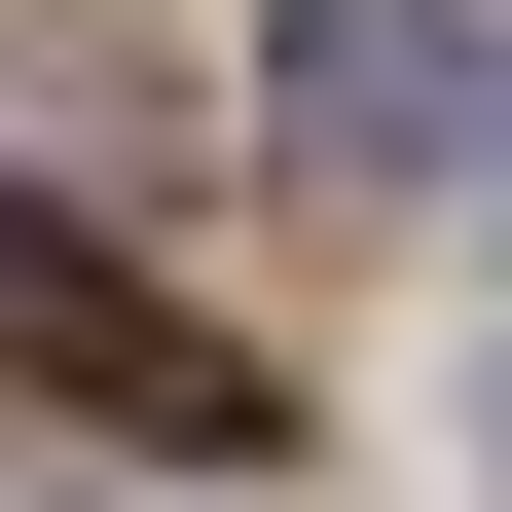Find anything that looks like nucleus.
I'll list each match as a JSON object with an SVG mask.
<instances>
[{
	"label": "nucleus",
	"instance_id": "1",
	"mask_svg": "<svg viewBox=\"0 0 512 512\" xmlns=\"http://www.w3.org/2000/svg\"><path fill=\"white\" fill-rule=\"evenodd\" d=\"M0 403H74V439H147V476H256V330H183L147 256H74V220H0Z\"/></svg>",
	"mask_w": 512,
	"mask_h": 512
},
{
	"label": "nucleus",
	"instance_id": "2",
	"mask_svg": "<svg viewBox=\"0 0 512 512\" xmlns=\"http://www.w3.org/2000/svg\"><path fill=\"white\" fill-rule=\"evenodd\" d=\"M476 110H512V37H476V0H293V147H330V183H439Z\"/></svg>",
	"mask_w": 512,
	"mask_h": 512
}]
</instances>
